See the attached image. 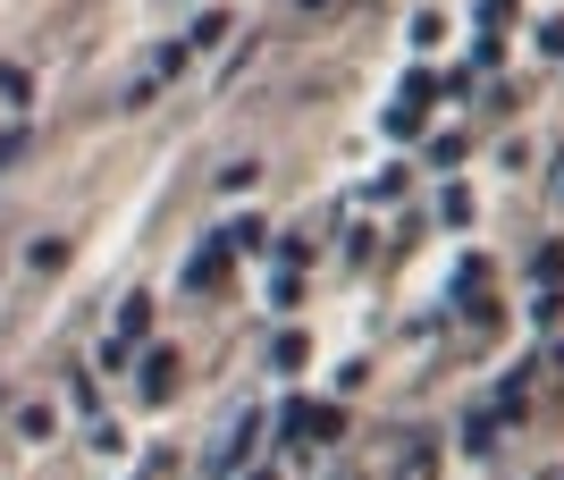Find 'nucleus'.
Wrapping results in <instances>:
<instances>
[{
	"label": "nucleus",
	"instance_id": "obj_4",
	"mask_svg": "<svg viewBox=\"0 0 564 480\" xmlns=\"http://www.w3.org/2000/svg\"><path fill=\"white\" fill-rule=\"evenodd\" d=\"M186 59H194L186 43H161V51H152V59H143V68H135V85L118 94V110H135V101H152V94H161V85H169V76L186 68Z\"/></svg>",
	"mask_w": 564,
	"mask_h": 480
},
{
	"label": "nucleus",
	"instance_id": "obj_1",
	"mask_svg": "<svg viewBox=\"0 0 564 480\" xmlns=\"http://www.w3.org/2000/svg\"><path fill=\"white\" fill-rule=\"evenodd\" d=\"M279 430L295 438V447H329V438H346V405H321V396H286L279 405Z\"/></svg>",
	"mask_w": 564,
	"mask_h": 480
},
{
	"label": "nucleus",
	"instance_id": "obj_15",
	"mask_svg": "<svg viewBox=\"0 0 564 480\" xmlns=\"http://www.w3.org/2000/svg\"><path fill=\"white\" fill-rule=\"evenodd\" d=\"M18 430H25V438H51L59 422H51V405H25V413H18Z\"/></svg>",
	"mask_w": 564,
	"mask_h": 480
},
{
	"label": "nucleus",
	"instance_id": "obj_14",
	"mask_svg": "<svg viewBox=\"0 0 564 480\" xmlns=\"http://www.w3.org/2000/svg\"><path fill=\"white\" fill-rule=\"evenodd\" d=\"M438 219H447V228H471V194H464V186H447V203H438Z\"/></svg>",
	"mask_w": 564,
	"mask_h": 480
},
{
	"label": "nucleus",
	"instance_id": "obj_8",
	"mask_svg": "<svg viewBox=\"0 0 564 480\" xmlns=\"http://www.w3.org/2000/svg\"><path fill=\"white\" fill-rule=\"evenodd\" d=\"M177 380H186L177 346H152V354H143V405H169V396H177Z\"/></svg>",
	"mask_w": 564,
	"mask_h": 480
},
{
	"label": "nucleus",
	"instance_id": "obj_9",
	"mask_svg": "<svg viewBox=\"0 0 564 480\" xmlns=\"http://www.w3.org/2000/svg\"><path fill=\"white\" fill-rule=\"evenodd\" d=\"M270 362H279V371H304V362H312V337L304 329H279V337H270Z\"/></svg>",
	"mask_w": 564,
	"mask_h": 480
},
{
	"label": "nucleus",
	"instance_id": "obj_13",
	"mask_svg": "<svg viewBox=\"0 0 564 480\" xmlns=\"http://www.w3.org/2000/svg\"><path fill=\"white\" fill-rule=\"evenodd\" d=\"M270 304H279V313H286V304H304V270H279V279H270Z\"/></svg>",
	"mask_w": 564,
	"mask_h": 480
},
{
	"label": "nucleus",
	"instance_id": "obj_16",
	"mask_svg": "<svg viewBox=\"0 0 564 480\" xmlns=\"http://www.w3.org/2000/svg\"><path fill=\"white\" fill-rule=\"evenodd\" d=\"M0 101H25V68H0Z\"/></svg>",
	"mask_w": 564,
	"mask_h": 480
},
{
	"label": "nucleus",
	"instance_id": "obj_11",
	"mask_svg": "<svg viewBox=\"0 0 564 480\" xmlns=\"http://www.w3.org/2000/svg\"><path fill=\"white\" fill-rule=\"evenodd\" d=\"M531 279H540V295L556 287V279H564V244H540V253H531Z\"/></svg>",
	"mask_w": 564,
	"mask_h": 480
},
{
	"label": "nucleus",
	"instance_id": "obj_6",
	"mask_svg": "<svg viewBox=\"0 0 564 480\" xmlns=\"http://www.w3.org/2000/svg\"><path fill=\"white\" fill-rule=\"evenodd\" d=\"M228 262H236V237H228V228H212V237L194 244V262H186V287H194V295H212Z\"/></svg>",
	"mask_w": 564,
	"mask_h": 480
},
{
	"label": "nucleus",
	"instance_id": "obj_18",
	"mask_svg": "<svg viewBox=\"0 0 564 480\" xmlns=\"http://www.w3.org/2000/svg\"><path fill=\"white\" fill-rule=\"evenodd\" d=\"M236 480H279V472H236Z\"/></svg>",
	"mask_w": 564,
	"mask_h": 480
},
{
	"label": "nucleus",
	"instance_id": "obj_2",
	"mask_svg": "<svg viewBox=\"0 0 564 480\" xmlns=\"http://www.w3.org/2000/svg\"><path fill=\"white\" fill-rule=\"evenodd\" d=\"M261 438H270V413H253V405H245V413L228 422V430H219V447H212V480H236L245 463H253V447H261Z\"/></svg>",
	"mask_w": 564,
	"mask_h": 480
},
{
	"label": "nucleus",
	"instance_id": "obj_17",
	"mask_svg": "<svg viewBox=\"0 0 564 480\" xmlns=\"http://www.w3.org/2000/svg\"><path fill=\"white\" fill-rule=\"evenodd\" d=\"M18 144H25V127H0V168L18 161Z\"/></svg>",
	"mask_w": 564,
	"mask_h": 480
},
{
	"label": "nucleus",
	"instance_id": "obj_3",
	"mask_svg": "<svg viewBox=\"0 0 564 480\" xmlns=\"http://www.w3.org/2000/svg\"><path fill=\"white\" fill-rule=\"evenodd\" d=\"M455 85H464V76H413V85H404V101H397V110H388V119H379V127H388V135H397V144H404V135H422V110H430V101H438V94H455Z\"/></svg>",
	"mask_w": 564,
	"mask_h": 480
},
{
	"label": "nucleus",
	"instance_id": "obj_10",
	"mask_svg": "<svg viewBox=\"0 0 564 480\" xmlns=\"http://www.w3.org/2000/svg\"><path fill=\"white\" fill-rule=\"evenodd\" d=\"M143 329H152V295H127V304H118V329H110V337H127V346H135Z\"/></svg>",
	"mask_w": 564,
	"mask_h": 480
},
{
	"label": "nucleus",
	"instance_id": "obj_5",
	"mask_svg": "<svg viewBox=\"0 0 564 480\" xmlns=\"http://www.w3.org/2000/svg\"><path fill=\"white\" fill-rule=\"evenodd\" d=\"M388 456H397L388 480H438V438H430V430H397V438H388Z\"/></svg>",
	"mask_w": 564,
	"mask_h": 480
},
{
	"label": "nucleus",
	"instance_id": "obj_12",
	"mask_svg": "<svg viewBox=\"0 0 564 480\" xmlns=\"http://www.w3.org/2000/svg\"><path fill=\"white\" fill-rule=\"evenodd\" d=\"M219 34H228V9H203V18H194V34H186V51H203V43H219Z\"/></svg>",
	"mask_w": 564,
	"mask_h": 480
},
{
	"label": "nucleus",
	"instance_id": "obj_7",
	"mask_svg": "<svg viewBox=\"0 0 564 480\" xmlns=\"http://www.w3.org/2000/svg\"><path fill=\"white\" fill-rule=\"evenodd\" d=\"M455 313L464 320H497V295H489V262L471 253L464 270H455Z\"/></svg>",
	"mask_w": 564,
	"mask_h": 480
},
{
	"label": "nucleus",
	"instance_id": "obj_19",
	"mask_svg": "<svg viewBox=\"0 0 564 480\" xmlns=\"http://www.w3.org/2000/svg\"><path fill=\"white\" fill-rule=\"evenodd\" d=\"M295 9H321V0H295Z\"/></svg>",
	"mask_w": 564,
	"mask_h": 480
}]
</instances>
